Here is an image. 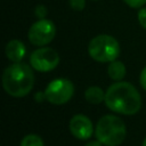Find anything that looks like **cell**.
I'll return each instance as SVG.
<instances>
[{
    "instance_id": "6",
    "label": "cell",
    "mask_w": 146,
    "mask_h": 146,
    "mask_svg": "<svg viewBox=\"0 0 146 146\" xmlns=\"http://www.w3.org/2000/svg\"><path fill=\"white\" fill-rule=\"evenodd\" d=\"M56 35V26L50 19H39L29 30V40L34 46H46Z\"/></svg>"
},
{
    "instance_id": "9",
    "label": "cell",
    "mask_w": 146,
    "mask_h": 146,
    "mask_svg": "<svg viewBox=\"0 0 146 146\" xmlns=\"http://www.w3.org/2000/svg\"><path fill=\"white\" fill-rule=\"evenodd\" d=\"M26 52V48L21 40H10L6 46V56L14 63L21 62Z\"/></svg>"
},
{
    "instance_id": "4",
    "label": "cell",
    "mask_w": 146,
    "mask_h": 146,
    "mask_svg": "<svg viewBox=\"0 0 146 146\" xmlns=\"http://www.w3.org/2000/svg\"><path fill=\"white\" fill-rule=\"evenodd\" d=\"M88 52L96 62L110 63L115 60L120 55V46L113 36L100 34L91 39L88 46Z\"/></svg>"
},
{
    "instance_id": "14",
    "label": "cell",
    "mask_w": 146,
    "mask_h": 146,
    "mask_svg": "<svg viewBox=\"0 0 146 146\" xmlns=\"http://www.w3.org/2000/svg\"><path fill=\"white\" fill-rule=\"evenodd\" d=\"M131 8H140L146 5V0H123Z\"/></svg>"
},
{
    "instance_id": "11",
    "label": "cell",
    "mask_w": 146,
    "mask_h": 146,
    "mask_svg": "<svg viewBox=\"0 0 146 146\" xmlns=\"http://www.w3.org/2000/svg\"><path fill=\"white\" fill-rule=\"evenodd\" d=\"M86 100L90 104H100L105 100V94L99 87H89L84 92Z\"/></svg>"
},
{
    "instance_id": "12",
    "label": "cell",
    "mask_w": 146,
    "mask_h": 146,
    "mask_svg": "<svg viewBox=\"0 0 146 146\" xmlns=\"http://www.w3.org/2000/svg\"><path fill=\"white\" fill-rule=\"evenodd\" d=\"M21 146H43V140L41 139L40 136L31 133V135H26L22 139Z\"/></svg>"
},
{
    "instance_id": "18",
    "label": "cell",
    "mask_w": 146,
    "mask_h": 146,
    "mask_svg": "<svg viewBox=\"0 0 146 146\" xmlns=\"http://www.w3.org/2000/svg\"><path fill=\"white\" fill-rule=\"evenodd\" d=\"M103 144L97 139V140H91V141H89L88 144H86L84 146H102Z\"/></svg>"
},
{
    "instance_id": "1",
    "label": "cell",
    "mask_w": 146,
    "mask_h": 146,
    "mask_svg": "<svg viewBox=\"0 0 146 146\" xmlns=\"http://www.w3.org/2000/svg\"><path fill=\"white\" fill-rule=\"evenodd\" d=\"M104 102L110 110L123 115H133L141 106L139 92L129 82H115L110 86Z\"/></svg>"
},
{
    "instance_id": "19",
    "label": "cell",
    "mask_w": 146,
    "mask_h": 146,
    "mask_svg": "<svg viewBox=\"0 0 146 146\" xmlns=\"http://www.w3.org/2000/svg\"><path fill=\"white\" fill-rule=\"evenodd\" d=\"M143 146H146V138H145L144 141H143Z\"/></svg>"
},
{
    "instance_id": "7",
    "label": "cell",
    "mask_w": 146,
    "mask_h": 146,
    "mask_svg": "<svg viewBox=\"0 0 146 146\" xmlns=\"http://www.w3.org/2000/svg\"><path fill=\"white\" fill-rule=\"evenodd\" d=\"M59 63V56L56 50L49 47H42L34 50L30 56L31 66L39 72H49Z\"/></svg>"
},
{
    "instance_id": "2",
    "label": "cell",
    "mask_w": 146,
    "mask_h": 146,
    "mask_svg": "<svg viewBox=\"0 0 146 146\" xmlns=\"http://www.w3.org/2000/svg\"><path fill=\"white\" fill-rule=\"evenodd\" d=\"M2 86L5 91L13 97L26 96L34 86L32 68L21 62L9 65L2 73Z\"/></svg>"
},
{
    "instance_id": "3",
    "label": "cell",
    "mask_w": 146,
    "mask_h": 146,
    "mask_svg": "<svg viewBox=\"0 0 146 146\" xmlns=\"http://www.w3.org/2000/svg\"><path fill=\"white\" fill-rule=\"evenodd\" d=\"M96 137L105 146L120 145L127 135V129L123 121L115 115H104L97 122Z\"/></svg>"
},
{
    "instance_id": "10",
    "label": "cell",
    "mask_w": 146,
    "mask_h": 146,
    "mask_svg": "<svg viewBox=\"0 0 146 146\" xmlns=\"http://www.w3.org/2000/svg\"><path fill=\"white\" fill-rule=\"evenodd\" d=\"M107 72H108V76L112 80L120 81L125 76V66L120 60H113L108 65Z\"/></svg>"
},
{
    "instance_id": "13",
    "label": "cell",
    "mask_w": 146,
    "mask_h": 146,
    "mask_svg": "<svg viewBox=\"0 0 146 146\" xmlns=\"http://www.w3.org/2000/svg\"><path fill=\"white\" fill-rule=\"evenodd\" d=\"M70 2V7L74 10H82L84 8V5H86V1L84 0H68Z\"/></svg>"
},
{
    "instance_id": "8",
    "label": "cell",
    "mask_w": 146,
    "mask_h": 146,
    "mask_svg": "<svg viewBox=\"0 0 146 146\" xmlns=\"http://www.w3.org/2000/svg\"><path fill=\"white\" fill-rule=\"evenodd\" d=\"M70 131L78 139L86 140L92 135V122L88 116L76 114L70 121Z\"/></svg>"
},
{
    "instance_id": "17",
    "label": "cell",
    "mask_w": 146,
    "mask_h": 146,
    "mask_svg": "<svg viewBox=\"0 0 146 146\" xmlns=\"http://www.w3.org/2000/svg\"><path fill=\"white\" fill-rule=\"evenodd\" d=\"M139 80H140V84H141V87L146 90V66L143 68V71H141V73H140V78H139Z\"/></svg>"
},
{
    "instance_id": "5",
    "label": "cell",
    "mask_w": 146,
    "mask_h": 146,
    "mask_svg": "<svg viewBox=\"0 0 146 146\" xmlns=\"http://www.w3.org/2000/svg\"><path fill=\"white\" fill-rule=\"evenodd\" d=\"M74 94V86L67 79L52 80L44 90L46 99L55 105H63L67 103Z\"/></svg>"
},
{
    "instance_id": "16",
    "label": "cell",
    "mask_w": 146,
    "mask_h": 146,
    "mask_svg": "<svg viewBox=\"0 0 146 146\" xmlns=\"http://www.w3.org/2000/svg\"><path fill=\"white\" fill-rule=\"evenodd\" d=\"M138 22H139V24L146 30V7L141 8V9L138 11Z\"/></svg>"
},
{
    "instance_id": "15",
    "label": "cell",
    "mask_w": 146,
    "mask_h": 146,
    "mask_svg": "<svg viewBox=\"0 0 146 146\" xmlns=\"http://www.w3.org/2000/svg\"><path fill=\"white\" fill-rule=\"evenodd\" d=\"M34 13H35V16H36V17H39L40 19H42V18H44L46 15H47V8H46L43 5H39V6L35 7Z\"/></svg>"
}]
</instances>
